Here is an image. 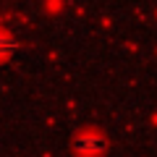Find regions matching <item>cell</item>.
<instances>
[{
    "mask_svg": "<svg viewBox=\"0 0 157 157\" xmlns=\"http://www.w3.org/2000/svg\"><path fill=\"white\" fill-rule=\"evenodd\" d=\"M13 50H16V39H11L8 34H0V58L11 55Z\"/></svg>",
    "mask_w": 157,
    "mask_h": 157,
    "instance_id": "cell-2",
    "label": "cell"
},
{
    "mask_svg": "<svg viewBox=\"0 0 157 157\" xmlns=\"http://www.w3.org/2000/svg\"><path fill=\"white\" fill-rule=\"evenodd\" d=\"M76 149L84 152V155H94V152H102L105 149V139L102 136H94V134H84L76 139Z\"/></svg>",
    "mask_w": 157,
    "mask_h": 157,
    "instance_id": "cell-1",
    "label": "cell"
}]
</instances>
